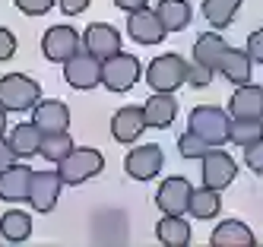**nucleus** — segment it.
Segmentation results:
<instances>
[{"instance_id":"10","label":"nucleus","mask_w":263,"mask_h":247,"mask_svg":"<svg viewBox=\"0 0 263 247\" xmlns=\"http://www.w3.org/2000/svg\"><path fill=\"white\" fill-rule=\"evenodd\" d=\"M61 175L58 168H48V171H32V184H29V206L35 213H51L58 206V197H61Z\"/></svg>"},{"instance_id":"37","label":"nucleus","mask_w":263,"mask_h":247,"mask_svg":"<svg viewBox=\"0 0 263 247\" xmlns=\"http://www.w3.org/2000/svg\"><path fill=\"white\" fill-rule=\"evenodd\" d=\"M58 4H61V10L67 16H80V13L89 10V0H58Z\"/></svg>"},{"instance_id":"17","label":"nucleus","mask_w":263,"mask_h":247,"mask_svg":"<svg viewBox=\"0 0 263 247\" xmlns=\"http://www.w3.org/2000/svg\"><path fill=\"white\" fill-rule=\"evenodd\" d=\"M29 184H32V168L13 162L7 171H0V200L4 203L29 200Z\"/></svg>"},{"instance_id":"25","label":"nucleus","mask_w":263,"mask_h":247,"mask_svg":"<svg viewBox=\"0 0 263 247\" xmlns=\"http://www.w3.org/2000/svg\"><path fill=\"white\" fill-rule=\"evenodd\" d=\"M156 235L165 247H187L191 244V222L184 216H165L162 213V219L156 225Z\"/></svg>"},{"instance_id":"16","label":"nucleus","mask_w":263,"mask_h":247,"mask_svg":"<svg viewBox=\"0 0 263 247\" xmlns=\"http://www.w3.org/2000/svg\"><path fill=\"white\" fill-rule=\"evenodd\" d=\"M143 118H146V127L153 130H168L178 118V99L175 92H153L149 102L143 105Z\"/></svg>"},{"instance_id":"23","label":"nucleus","mask_w":263,"mask_h":247,"mask_svg":"<svg viewBox=\"0 0 263 247\" xmlns=\"http://www.w3.org/2000/svg\"><path fill=\"white\" fill-rule=\"evenodd\" d=\"M251 67H254V61L248 57V51H241V48H225L222 64H219V73H222L232 86H241V83H251Z\"/></svg>"},{"instance_id":"6","label":"nucleus","mask_w":263,"mask_h":247,"mask_svg":"<svg viewBox=\"0 0 263 247\" xmlns=\"http://www.w3.org/2000/svg\"><path fill=\"white\" fill-rule=\"evenodd\" d=\"M83 51V35L70 26H51L42 35V54L51 64H67L73 54Z\"/></svg>"},{"instance_id":"29","label":"nucleus","mask_w":263,"mask_h":247,"mask_svg":"<svg viewBox=\"0 0 263 247\" xmlns=\"http://www.w3.org/2000/svg\"><path fill=\"white\" fill-rule=\"evenodd\" d=\"M70 149H73V140H70L67 130H64V133H45V137H42V146H39V156L58 165Z\"/></svg>"},{"instance_id":"19","label":"nucleus","mask_w":263,"mask_h":247,"mask_svg":"<svg viewBox=\"0 0 263 247\" xmlns=\"http://www.w3.org/2000/svg\"><path fill=\"white\" fill-rule=\"evenodd\" d=\"M225 48H229V45H225V38H222L219 32L200 35L197 42H194V64H200V67H206V70L219 73V64H222Z\"/></svg>"},{"instance_id":"39","label":"nucleus","mask_w":263,"mask_h":247,"mask_svg":"<svg viewBox=\"0 0 263 247\" xmlns=\"http://www.w3.org/2000/svg\"><path fill=\"white\" fill-rule=\"evenodd\" d=\"M4 130H7V108H0V137H4Z\"/></svg>"},{"instance_id":"3","label":"nucleus","mask_w":263,"mask_h":247,"mask_svg":"<svg viewBox=\"0 0 263 247\" xmlns=\"http://www.w3.org/2000/svg\"><path fill=\"white\" fill-rule=\"evenodd\" d=\"M42 99V86L26 73L0 76V108L7 111H32Z\"/></svg>"},{"instance_id":"14","label":"nucleus","mask_w":263,"mask_h":247,"mask_svg":"<svg viewBox=\"0 0 263 247\" xmlns=\"http://www.w3.org/2000/svg\"><path fill=\"white\" fill-rule=\"evenodd\" d=\"M32 124L42 133H64L70 130V108L61 99H39L32 108Z\"/></svg>"},{"instance_id":"13","label":"nucleus","mask_w":263,"mask_h":247,"mask_svg":"<svg viewBox=\"0 0 263 247\" xmlns=\"http://www.w3.org/2000/svg\"><path fill=\"white\" fill-rule=\"evenodd\" d=\"M191 184L187 178H168L159 184V194H156V206L162 209L165 216H187V203H191Z\"/></svg>"},{"instance_id":"36","label":"nucleus","mask_w":263,"mask_h":247,"mask_svg":"<svg viewBox=\"0 0 263 247\" xmlns=\"http://www.w3.org/2000/svg\"><path fill=\"white\" fill-rule=\"evenodd\" d=\"M13 162H20V156L13 152V146L7 143V137H0V171H7Z\"/></svg>"},{"instance_id":"32","label":"nucleus","mask_w":263,"mask_h":247,"mask_svg":"<svg viewBox=\"0 0 263 247\" xmlns=\"http://www.w3.org/2000/svg\"><path fill=\"white\" fill-rule=\"evenodd\" d=\"M213 70H206V67H200V64H187V86L191 89H206L213 83Z\"/></svg>"},{"instance_id":"20","label":"nucleus","mask_w":263,"mask_h":247,"mask_svg":"<svg viewBox=\"0 0 263 247\" xmlns=\"http://www.w3.org/2000/svg\"><path fill=\"white\" fill-rule=\"evenodd\" d=\"M219 209H222V190L206 187V184H200V187L191 190V203H187V213H191L194 219H200V222L216 219V216H219Z\"/></svg>"},{"instance_id":"28","label":"nucleus","mask_w":263,"mask_h":247,"mask_svg":"<svg viewBox=\"0 0 263 247\" xmlns=\"http://www.w3.org/2000/svg\"><path fill=\"white\" fill-rule=\"evenodd\" d=\"M263 137V118H232L229 124V143L235 146H251L254 140Z\"/></svg>"},{"instance_id":"8","label":"nucleus","mask_w":263,"mask_h":247,"mask_svg":"<svg viewBox=\"0 0 263 247\" xmlns=\"http://www.w3.org/2000/svg\"><path fill=\"white\" fill-rule=\"evenodd\" d=\"M162 165H165V152L156 143H146V146L130 149L127 159H124V171L134 181H153V178H159Z\"/></svg>"},{"instance_id":"18","label":"nucleus","mask_w":263,"mask_h":247,"mask_svg":"<svg viewBox=\"0 0 263 247\" xmlns=\"http://www.w3.org/2000/svg\"><path fill=\"white\" fill-rule=\"evenodd\" d=\"M229 118H263V86L241 83L229 99Z\"/></svg>"},{"instance_id":"11","label":"nucleus","mask_w":263,"mask_h":247,"mask_svg":"<svg viewBox=\"0 0 263 247\" xmlns=\"http://www.w3.org/2000/svg\"><path fill=\"white\" fill-rule=\"evenodd\" d=\"M127 35L134 38L137 45H159L165 42V26H162V19L156 16L153 7H143V10H134V13H127Z\"/></svg>"},{"instance_id":"38","label":"nucleus","mask_w":263,"mask_h":247,"mask_svg":"<svg viewBox=\"0 0 263 247\" xmlns=\"http://www.w3.org/2000/svg\"><path fill=\"white\" fill-rule=\"evenodd\" d=\"M115 7H118V10H124V13H134V10L149 7V0H115Z\"/></svg>"},{"instance_id":"1","label":"nucleus","mask_w":263,"mask_h":247,"mask_svg":"<svg viewBox=\"0 0 263 247\" xmlns=\"http://www.w3.org/2000/svg\"><path fill=\"white\" fill-rule=\"evenodd\" d=\"M102 171H105V156L99 149H92V146H73L67 156L58 162V175L70 187L86 184L96 175H102Z\"/></svg>"},{"instance_id":"34","label":"nucleus","mask_w":263,"mask_h":247,"mask_svg":"<svg viewBox=\"0 0 263 247\" xmlns=\"http://www.w3.org/2000/svg\"><path fill=\"white\" fill-rule=\"evenodd\" d=\"M16 48H20V42H16V35L10 29L0 26V61H10V57L16 54Z\"/></svg>"},{"instance_id":"26","label":"nucleus","mask_w":263,"mask_h":247,"mask_svg":"<svg viewBox=\"0 0 263 247\" xmlns=\"http://www.w3.org/2000/svg\"><path fill=\"white\" fill-rule=\"evenodd\" d=\"M0 235L4 241L10 244H23L32 238V219L26 209H7L4 216H0Z\"/></svg>"},{"instance_id":"27","label":"nucleus","mask_w":263,"mask_h":247,"mask_svg":"<svg viewBox=\"0 0 263 247\" xmlns=\"http://www.w3.org/2000/svg\"><path fill=\"white\" fill-rule=\"evenodd\" d=\"M241 10V0H203V19L213 29H229Z\"/></svg>"},{"instance_id":"2","label":"nucleus","mask_w":263,"mask_h":247,"mask_svg":"<svg viewBox=\"0 0 263 247\" xmlns=\"http://www.w3.org/2000/svg\"><path fill=\"white\" fill-rule=\"evenodd\" d=\"M229 124H232V118L219 105H200V108L191 111V118H187V130H194L206 146L229 143Z\"/></svg>"},{"instance_id":"9","label":"nucleus","mask_w":263,"mask_h":247,"mask_svg":"<svg viewBox=\"0 0 263 247\" xmlns=\"http://www.w3.org/2000/svg\"><path fill=\"white\" fill-rule=\"evenodd\" d=\"M64 80H67V86L80 89V92L102 86V61H99V57H92L89 51L73 54L70 61L64 64Z\"/></svg>"},{"instance_id":"7","label":"nucleus","mask_w":263,"mask_h":247,"mask_svg":"<svg viewBox=\"0 0 263 247\" xmlns=\"http://www.w3.org/2000/svg\"><path fill=\"white\" fill-rule=\"evenodd\" d=\"M200 175H203V184L206 187H216V190H225L235 178H238V162L229 156L225 149L219 146H210L203 152V165H200Z\"/></svg>"},{"instance_id":"21","label":"nucleus","mask_w":263,"mask_h":247,"mask_svg":"<svg viewBox=\"0 0 263 247\" xmlns=\"http://www.w3.org/2000/svg\"><path fill=\"white\" fill-rule=\"evenodd\" d=\"M213 247H254V232L244 222L229 219V222H219L216 232L210 235Z\"/></svg>"},{"instance_id":"12","label":"nucleus","mask_w":263,"mask_h":247,"mask_svg":"<svg viewBox=\"0 0 263 247\" xmlns=\"http://www.w3.org/2000/svg\"><path fill=\"white\" fill-rule=\"evenodd\" d=\"M83 51H89L92 57L105 61V57L124 51V48H121V32L111 26V23H92V26H86V32H83Z\"/></svg>"},{"instance_id":"22","label":"nucleus","mask_w":263,"mask_h":247,"mask_svg":"<svg viewBox=\"0 0 263 247\" xmlns=\"http://www.w3.org/2000/svg\"><path fill=\"white\" fill-rule=\"evenodd\" d=\"M156 16L162 19L165 32L172 35V32H184L187 26H191L194 10H191L187 0H159V4H156Z\"/></svg>"},{"instance_id":"15","label":"nucleus","mask_w":263,"mask_h":247,"mask_svg":"<svg viewBox=\"0 0 263 247\" xmlns=\"http://www.w3.org/2000/svg\"><path fill=\"white\" fill-rule=\"evenodd\" d=\"M146 133V118H143V105H127L118 108L115 118H111V137L115 143H137Z\"/></svg>"},{"instance_id":"30","label":"nucleus","mask_w":263,"mask_h":247,"mask_svg":"<svg viewBox=\"0 0 263 247\" xmlns=\"http://www.w3.org/2000/svg\"><path fill=\"white\" fill-rule=\"evenodd\" d=\"M210 149L194 130H187V133H181L178 137V152H181V159H203V152Z\"/></svg>"},{"instance_id":"4","label":"nucleus","mask_w":263,"mask_h":247,"mask_svg":"<svg viewBox=\"0 0 263 247\" xmlns=\"http://www.w3.org/2000/svg\"><path fill=\"white\" fill-rule=\"evenodd\" d=\"M146 83L153 92H178L187 86V61L181 54H162L146 67Z\"/></svg>"},{"instance_id":"24","label":"nucleus","mask_w":263,"mask_h":247,"mask_svg":"<svg viewBox=\"0 0 263 247\" xmlns=\"http://www.w3.org/2000/svg\"><path fill=\"white\" fill-rule=\"evenodd\" d=\"M42 137H45V133L29 121V124H16V127L7 133V143L13 146V152H16L20 159H32V156H39Z\"/></svg>"},{"instance_id":"35","label":"nucleus","mask_w":263,"mask_h":247,"mask_svg":"<svg viewBox=\"0 0 263 247\" xmlns=\"http://www.w3.org/2000/svg\"><path fill=\"white\" fill-rule=\"evenodd\" d=\"M248 57L254 64H263V29H257V32H251V38H248Z\"/></svg>"},{"instance_id":"33","label":"nucleus","mask_w":263,"mask_h":247,"mask_svg":"<svg viewBox=\"0 0 263 247\" xmlns=\"http://www.w3.org/2000/svg\"><path fill=\"white\" fill-rule=\"evenodd\" d=\"M16 10H20L23 16H45L58 0H13Z\"/></svg>"},{"instance_id":"5","label":"nucleus","mask_w":263,"mask_h":247,"mask_svg":"<svg viewBox=\"0 0 263 247\" xmlns=\"http://www.w3.org/2000/svg\"><path fill=\"white\" fill-rule=\"evenodd\" d=\"M140 57L134 54H127V51H118V54H111L102 61V86L108 92H127V89H134L140 83Z\"/></svg>"},{"instance_id":"31","label":"nucleus","mask_w":263,"mask_h":247,"mask_svg":"<svg viewBox=\"0 0 263 247\" xmlns=\"http://www.w3.org/2000/svg\"><path fill=\"white\" fill-rule=\"evenodd\" d=\"M244 165H248L254 175H263V137L254 140L251 146H244Z\"/></svg>"}]
</instances>
